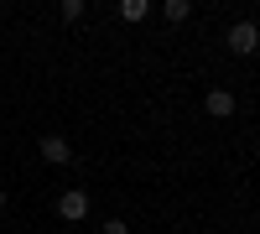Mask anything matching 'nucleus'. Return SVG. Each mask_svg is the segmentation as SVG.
<instances>
[{
	"label": "nucleus",
	"mask_w": 260,
	"mask_h": 234,
	"mask_svg": "<svg viewBox=\"0 0 260 234\" xmlns=\"http://www.w3.org/2000/svg\"><path fill=\"white\" fill-rule=\"evenodd\" d=\"M260 47V26H255V21H240V26H229V52L234 57H250Z\"/></svg>",
	"instance_id": "nucleus-1"
},
{
	"label": "nucleus",
	"mask_w": 260,
	"mask_h": 234,
	"mask_svg": "<svg viewBox=\"0 0 260 234\" xmlns=\"http://www.w3.org/2000/svg\"><path fill=\"white\" fill-rule=\"evenodd\" d=\"M57 219H68V224L89 219V193H83V187H68V193L57 198Z\"/></svg>",
	"instance_id": "nucleus-2"
},
{
	"label": "nucleus",
	"mask_w": 260,
	"mask_h": 234,
	"mask_svg": "<svg viewBox=\"0 0 260 234\" xmlns=\"http://www.w3.org/2000/svg\"><path fill=\"white\" fill-rule=\"evenodd\" d=\"M42 161H52V166H62V161H73V146L62 141V136H42Z\"/></svg>",
	"instance_id": "nucleus-3"
},
{
	"label": "nucleus",
	"mask_w": 260,
	"mask_h": 234,
	"mask_svg": "<svg viewBox=\"0 0 260 234\" xmlns=\"http://www.w3.org/2000/svg\"><path fill=\"white\" fill-rule=\"evenodd\" d=\"M203 104H208V115H213V120H229V115H234V94H229V89H213Z\"/></svg>",
	"instance_id": "nucleus-4"
},
{
	"label": "nucleus",
	"mask_w": 260,
	"mask_h": 234,
	"mask_svg": "<svg viewBox=\"0 0 260 234\" xmlns=\"http://www.w3.org/2000/svg\"><path fill=\"white\" fill-rule=\"evenodd\" d=\"M120 16H125V21H146V16H151V6H146V0H125Z\"/></svg>",
	"instance_id": "nucleus-5"
},
{
	"label": "nucleus",
	"mask_w": 260,
	"mask_h": 234,
	"mask_svg": "<svg viewBox=\"0 0 260 234\" xmlns=\"http://www.w3.org/2000/svg\"><path fill=\"white\" fill-rule=\"evenodd\" d=\"M161 16H167V21H187V16H192V6H187V0H167Z\"/></svg>",
	"instance_id": "nucleus-6"
},
{
	"label": "nucleus",
	"mask_w": 260,
	"mask_h": 234,
	"mask_svg": "<svg viewBox=\"0 0 260 234\" xmlns=\"http://www.w3.org/2000/svg\"><path fill=\"white\" fill-rule=\"evenodd\" d=\"M83 16V0H62V21H78Z\"/></svg>",
	"instance_id": "nucleus-7"
},
{
	"label": "nucleus",
	"mask_w": 260,
	"mask_h": 234,
	"mask_svg": "<svg viewBox=\"0 0 260 234\" xmlns=\"http://www.w3.org/2000/svg\"><path fill=\"white\" fill-rule=\"evenodd\" d=\"M104 234H130V224L125 219H104Z\"/></svg>",
	"instance_id": "nucleus-8"
},
{
	"label": "nucleus",
	"mask_w": 260,
	"mask_h": 234,
	"mask_svg": "<svg viewBox=\"0 0 260 234\" xmlns=\"http://www.w3.org/2000/svg\"><path fill=\"white\" fill-rule=\"evenodd\" d=\"M0 208H6V193H0Z\"/></svg>",
	"instance_id": "nucleus-9"
}]
</instances>
